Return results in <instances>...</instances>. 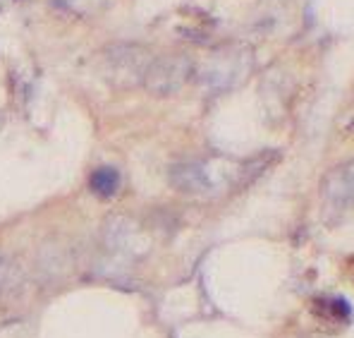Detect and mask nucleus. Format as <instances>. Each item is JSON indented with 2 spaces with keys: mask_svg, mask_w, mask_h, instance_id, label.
<instances>
[{
  "mask_svg": "<svg viewBox=\"0 0 354 338\" xmlns=\"http://www.w3.org/2000/svg\"><path fill=\"white\" fill-rule=\"evenodd\" d=\"M196 77V65L187 53H165L153 55L142 87L151 96L168 98L175 96Z\"/></svg>",
  "mask_w": 354,
  "mask_h": 338,
  "instance_id": "nucleus-2",
  "label": "nucleus"
},
{
  "mask_svg": "<svg viewBox=\"0 0 354 338\" xmlns=\"http://www.w3.org/2000/svg\"><path fill=\"white\" fill-rule=\"evenodd\" d=\"M120 185H122V178H120V170L113 168V166H101V168H96L88 175V190L96 197H101V199L115 197Z\"/></svg>",
  "mask_w": 354,
  "mask_h": 338,
  "instance_id": "nucleus-8",
  "label": "nucleus"
},
{
  "mask_svg": "<svg viewBox=\"0 0 354 338\" xmlns=\"http://www.w3.org/2000/svg\"><path fill=\"white\" fill-rule=\"evenodd\" d=\"M278 159H280L278 152H261V154L252 156V159L242 161V163L237 166V173H235V178H232V183H235L237 190H242V187H249L252 183H257V180L266 173V170L273 168V163Z\"/></svg>",
  "mask_w": 354,
  "mask_h": 338,
  "instance_id": "nucleus-7",
  "label": "nucleus"
},
{
  "mask_svg": "<svg viewBox=\"0 0 354 338\" xmlns=\"http://www.w3.org/2000/svg\"><path fill=\"white\" fill-rule=\"evenodd\" d=\"M321 192L330 204L354 206V159L333 166L321 183Z\"/></svg>",
  "mask_w": 354,
  "mask_h": 338,
  "instance_id": "nucleus-5",
  "label": "nucleus"
},
{
  "mask_svg": "<svg viewBox=\"0 0 354 338\" xmlns=\"http://www.w3.org/2000/svg\"><path fill=\"white\" fill-rule=\"evenodd\" d=\"M19 281V272H17V267H15L10 259H3L0 257V290L3 288H12L15 283Z\"/></svg>",
  "mask_w": 354,
  "mask_h": 338,
  "instance_id": "nucleus-10",
  "label": "nucleus"
},
{
  "mask_svg": "<svg viewBox=\"0 0 354 338\" xmlns=\"http://www.w3.org/2000/svg\"><path fill=\"white\" fill-rule=\"evenodd\" d=\"M151 60H153V55L144 46L118 44L106 48L101 70L106 72V80L111 84L120 87V89H129V87H137L144 82Z\"/></svg>",
  "mask_w": 354,
  "mask_h": 338,
  "instance_id": "nucleus-3",
  "label": "nucleus"
},
{
  "mask_svg": "<svg viewBox=\"0 0 354 338\" xmlns=\"http://www.w3.org/2000/svg\"><path fill=\"white\" fill-rule=\"evenodd\" d=\"M170 185L185 195H208L218 187V178L208 161H180L170 166Z\"/></svg>",
  "mask_w": 354,
  "mask_h": 338,
  "instance_id": "nucleus-4",
  "label": "nucleus"
},
{
  "mask_svg": "<svg viewBox=\"0 0 354 338\" xmlns=\"http://www.w3.org/2000/svg\"><path fill=\"white\" fill-rule=\"evenodd\" d=\"M319 305L324 308L326 317L330 321H350L352 317V308L345 298H321Z\"/></svg>",
  "mask_w": 354,
  "mask_h": 338,
  "instance_id": "nucleus-9",
  "label": "nucleus"
},
{
  "mask_svg": "<svg viewBox=\"0 0 354 338\" xmlns=\"http://www.w3.org/2000/svg\"><path fill=\"white\" fill-rule=\"evenodd\" d=\"M254 65H257V60H254V53L247 46L227 44L223 48L213 51L211 58L196 70V75H199V82L208 91L223 94L244 84L252 77Z\"/></svg>",
  "mask_w": 354,
  "mask_h": 338,
  "instance_id": "nucleus-1",
  "label": "nucleus"
},
{
  "mask_svg": "<svg viewBox=\"0 0 354 338\" xmlns=\"http://www.w3.org/2000/svg\"><path fill=\"white\" fill-rule=\"evenodd\" d=\"M106 245H111L113 249H118V252H122V254H132L137 247H144V242L139 240L132 221L115 216V218H111L106 226Z\"/></svg>",
  "mask_w": 354,
  "mask_h": 338,
  "instance_id": "nucleus-6",
  "label": "nucleus"
}]
</instances>
